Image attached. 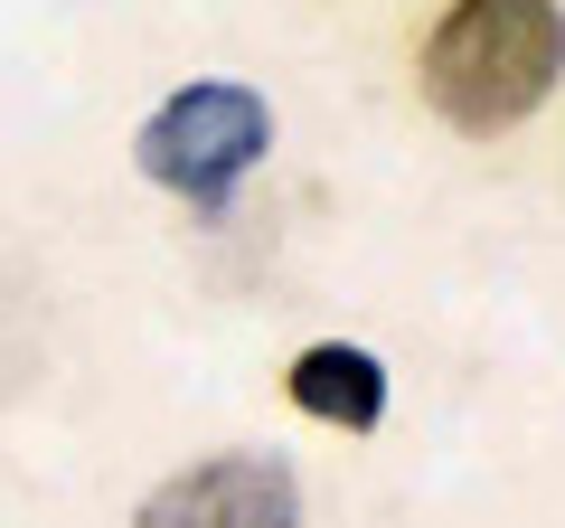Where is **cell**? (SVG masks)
Instances as JSON below:
<instances>
[{
  "mask_svg": "<svg viewBox=\"0 0 565 528\" xmlns=\"http://www.w3.org/2000/svg\"><path fill=\"white\" fill-rule=\"evenodd\" d=\"M282 397L311 415V425H340V434H377L386 425V359L359 340H311L302 359L282 368Z\"/></svg>",
  "mask_w": 565,
  "mask_h": 528,
  "instance_id": "277c9868",
  "label": "cell"
},
{
  "mask_svg": "<svg viewBox=\"0 0 565 528\" xmlns=\"http://www.w3.org/2000/svg\"><path fill=\"white\" fill-rule=\"evenodd\" d=\"M274 151V104L236 76H199L170 104H151V123L132 133V170L170 199H189L199 218H226L236 180Z\"/></svg>",
  "mask_w": 565,
  "mask_h": 528,
  "instance_id": "7a4b0ae2",
  "label": "cell"
},
{
  "mask_svg": "<svg viewBox=\"0 0 565 528\" xmlns=\"http://www.w3.org/2000/svg\"><path fill=\"white\" fill-rule=\"evenodd\" d=\"M565 76V10L556 0H452L424 39V104L490 142L519 133Z\"/></svg>",
  "mask_w": 565,
  "mask_h": 528,
  "instance_id": "6da1fadb",
  "label": "cell"
},
{
  "mask_svg": "<svg viewBox=\"0 0 565 528\" xmlns=\"http://www.w3.org/2000/svg\"><path fill=\"white\" fill-rule=\"evenodd\" d=\"M132 528H302V472L274 444H236L141 490Z\"/></svg>",
  "mask_w": 565,
  "mask_h": 528,
  "instance_id": "3957f363",
  "label": "cell"
}]
</instances>
